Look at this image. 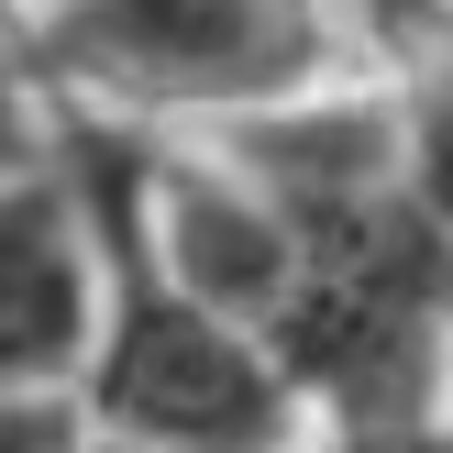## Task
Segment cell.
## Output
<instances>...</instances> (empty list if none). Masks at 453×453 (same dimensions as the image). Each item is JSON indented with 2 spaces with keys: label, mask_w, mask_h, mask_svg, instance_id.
I'll return each mask as SVG.
<instances>
[{
  "label": "cell",
  "mask_w": 453,
  "mask_h": 453,
  "mask_svg": "<svg viewBox=\"0 0 453 453\" xmlns=\"http://www.w3.org/2000/svg\"><path fill=\"white\" fill-rule=\"evenodd\" d=\"M22 56L66 111L221 133L332 88V0H44Z\"/></svg>",
  "instance_id": "cell-2"
},
{
  "label": "cell",
  "mask_w": 453,
  "mask_h": 453,
  "mask_svg": "<svg viewBox=\"0 0 453 453\" xmlns=\"http://www.w3.org/2000/svg\"><path fill=\"white\" fill-rule=\"evenodd\" d=\"M78 442V410L66 398H12L0 388V453H66Z\"/></svg>",
  "instance_id": "cell-6"
},
{
  "label": "cell",
  "mask_w": 453,
  "mask_h": 453,
  "mask_svg": "<svg viewBox=\"0 0 453 453\" xmlns=\"http://www.w3.org/2000/svg\"><path fill=\"white\" fill-rule=\"evenodd\" d=\"M88 310H100V265H88V221L66 199L56 155L34 177H0V388L12 398H66L88 354Z\"/></svg>",
  "instance_id": "cell-3"
},
{
  "label": "cell",
  "mask_w": 453,
  "mask_h": 453,
  "mask_svg": "<svg viewBox=\"0 0 453 453\" xmlns=\"http://www.w3.org/2000/svg\"><path fill=\"white\" fill-rule=\"evenodd\" d=\"M332 453H453L442 420H410V432H332Z\"/></svg>",
  "instance_id": "cell-7"
},
{
  "label": "cell",
  "mask_w": 453,
  "mask_h": 453,
  "mask_svg": "<svg viewBox=\"0 0 453 453\" xmlns=\"http://www.w3.org/2000/svg\"><path fill=\"white\" fill-rule=\"evenodd\" d=\"M0 12H12V0H0Z\"/></svg>",
  "instance_id": "cell-9"
},
{
  "label": "cell",
  "mask_w": 453,
  "mask_h": 453,
  "mask_svg": "<svg viewBox=\"0 0 453 453\" xmlns=\"http://www.w3.org/2000/svg\"><path fill=\"white\" fill-rule=\"evenodd\" d=\"M44 155H56V100H44L34 56H22L12 22H0V177H34Z\"/></svg>",
  "instance_id": "cell-5"
},
{
  "label": "cell",
  "mask_w": 453,
  "mask_h": 453,
  "mask_svg": "<svg viewBox=\"0 0 453 453\" xmlns=\"http://www.w3.org/2000/svg\"><path fill=\"white\" fill-rule=\"evenodd\" d=\"M66 453H144V442H100V432H78V442H66Z\"/></svg>",
  "instance_id": "cell-8"
},
{
  "label": "cell",
  "mask_w": 453,
  "mask_h": 453,
  "mask_svg": "<svg viewBox=\"0 0 453 453\" xmlns=\"http://www.w3.org/2000/svg\"><path fill=\"white\" fill-rule=\"evenodd\" d=\"M388 111H398V199H410L420 233L453 255V34L398 56Z\"/></svg>",
  "instance_id": "cell-4"
},
{
  "label": "cell",
  "mask_w": 453,
  "mask_h": 453,
  "mask_svg": "<svg viewBox=\"0 0 453 453\" xmlns=\"http://www.w3.org/2000/svg\"><path fill=\"white\" fill-rule=\"evenodd\" d=\"M56 177L88 221V265H100L88 354L66 388L78 432L144 453H299V398H288L277 354L144 255V221H133L144 133L56 100Z\"/></svg>",
  "instance_id": "cell-1"
}]
</instances>
